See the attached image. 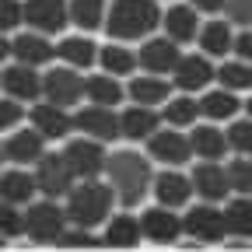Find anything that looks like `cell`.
<instances>
[{
  "label": "cell",
  "instance_id": "obj_37",
  "mask_svg": "<svg viewBox=\"0 0 252 252\" xmlns=\"http://www.w3.org/2000/svg\"><path fill=\"white\" fill-rule=\"evenodd\" d=\"M224 140H228V147H235L238 154H249V147H252V123H249V119L231 123V130L224 133Z\"/></svg>",
  "mask_w": 252,
  "mask_h": 252
},
{
  "label": "cell",
  "instance_id": "obj_4",
  "mask_svg": "<svg viewBox=\"0 0 252 252\" xmlns=\"http://www.w3.org/2000/svg\"><path fill=\"white\" fill-rule=\"evenodd\" d=\"M63 228H67V214H63V207H56L53 200H46V203H32L28 207L21 231L32 242H56L63 235Z\"/></svg>",
  "mask_w": 252,
  "mask_h": 252
},
{
  "label": "cell",
  "instance_id": "obj_24",
  "mask_svg": "<svg viewBox=\"0 0 252 252\" xmlns=\"http://www.w3.org/2000/svg\"><path fill=\"white\" fill-rule=\"evenodd\" d=\"M165 32H168V39H172V42H193V39H196V32H200V18H196V11L175 4L172 11H165Z\"/></svg>",
  "mask_w": 252,
  "mask_h": 252
},
{
  "label": "cell",
  "instance_id": "obj_15",
  "mask_svg": "<svg viewBox=\"0 0 252 252\" xmlns=\"http://www.w3.org/2000/svg\"><path fill=\"white\" fill-rule=\"evenodd\" d=\"M175 88L179 91H200L214 81V67H210V56H179L175 63Z\"/></svg>",
  "mask_w": 252,
  "mask_h": 252
},
{
  "label": "cell",
  "instance_id": "obj_21",
  "mask_svg": "<svg viewBox=\"0 0 252 252\" xmlns=\"http://www.w3.org/2000/svg\"><path fill=\"white\" fill-rule=\"evenodd\" d=\"M158 112L151 105H133L119 116V133H126V140H147L158 130Z\"/></svg>",
  "mask_w": 252,
  "mask_h": 252
},
{
  "label": "cell",
  "instance_id": "obj_22",
  "mask_svg": "<svg viewBox=\"0 0 252 252\" xmlns=\"http://www.w3.org/2000/svg\"><path fill=\"white\" fill-rule=\"evenodd\" d=\"M168 94H172V84L161 77V74H147V77H133L130 81V98L137 105H161L168 102Z\"/></svg>",
  "mask_w": 252,
  "mask_h": 252
},
{
  "label": "cell",
  "instance_id": "obj_19",
  "mask_svg": "<svg viewBox=\"0 0 252 252\" xmlns=\"http://www.w3.org/2000/svg\"><path fill=\"white\" fill-rule=\"evenodd\" d=\"M0 88H4L11 98H18V102H32V98H39V94H42V77L32 70L28 63H18V67L4 70Z\"/></svg>",
  "mask_w": 252,
  "mask_h": 252
},
{
  "label": "cell",
  "instance_id": "obj_3",
  "mask_svg": "<svg viewBox=\"0 0 252 252\" xmlns=\"http://www.w3.org/2000/svg\"><path fill=\"white\" fill-rule=\"evenodd\" d=\"M116 203L112 186L105 182H84L77 189H70V200L63 207L67 220H74L77 228H98L102 220H109V210Z\"/></svg>",
  "mask_w": 252,
  "mask_h": 252
},
{
  "label": "cell",
  "instance_id": "obj_29",
  "mask_svg": "<svg viewBox=\"0 0 252 252\" xmlns=\"http://www.w3.org/2000/svg\"><path fill=\"white\" fill-rule=\"evenodd\" d=\"M140 238H144V235H140V220L130 217V214L112 217L109 228H105V245H112V249H133Z\"/></svg>",
  "mask_w": 252,
  "mask_h": 252
},
{
  "label": "cell",
  "instance_id": "obj_9",
  "mask_svg": "<svg viewBox=\"0 0 252 252\" xmlns=\"http://www.w3.org/2000/svg\"><path fill=\"white\" fill-rule=\"evenodd\" d=\"M147 154L154 158V161L168 165V168H179V165H186L189 158H193L189 137H182L179 130H154L147 137Z\"/></svg>",
  "mask_w": 252,
  "mask_h": 252
},
{
  "label": "cell",
  "instance_id": "obj_45",
  "mask_svg": "<svg viewBox=\"0 0 252 252\" xmlns=\"http://www.w3.org/2000/svg\"><path fill=\"white\" fill-rule=\"evenodd\" d=\"M7 53H11V42H7L4 35H0V60H7Z\"/></svg>",
  "mask_w": 252,
  "mask_h": 252
},
{
  "label": "cell",
  "instance_id": "obj_28",
  "mask_svg": "<svg viewBox=\"0 0 252 252\" xmlns=\"http://www.w3.org/2000/svg\"><path fill=\"white\" fill-rule=\"evenodd\" d=\"M84 98H91V105H119L123 102V88L112 74H94L84 81Z\"/></svg>",
  "mask_w": 252,
  "mask_h": 252
},
{
  "label": "cell",
  "instance_id": "obj_10",
  "mask_svg": "<svg viewBox=\"0 0 252 252\" xmlns=\"http://www.w3.org/2000/svg\"><path fill=\"white\" fill-rule=\"evenodd\" d=\"M182 231L193 235L200 242H220L228 231H224V214L214 210V203H200L193 207L186 217H182Z\"/></svg>",
  "mask_w": 252,
  "mask_h": 252
},
{
  "label": "cell",
  "instance_id": "obj_42",
  "mask_svg": "<svg viewBox=\"0 0 252 252\" xmlns=\"http://www.w3.org/2000/svg\"><path fill=\"white\" fill-rule=\"evenodd\" d=\"M220 11H228V14H231V21H238V25H249L252 0H224V7H220Z\"/></svg>",
  "mask_w": 252,
  "mask_h": 252
},
{
  "label": "cell",
  "instance_id": "obj_26",
  "mask_svg": "<svg viewBox=\"0 0 252 252\" xmlns=\"http://www.w3.org/2000/svg\"><path fill=\"white\" fill-rule=\"evenodd\" d=\"M56 56H60L63 63H70V67L84 70V67H91V63L98 60V46H94L88 35H70V39H63V42H60Z\"/></svg>",
  "mask_w": 252,
  "mask_h": 252
},
{
  "label": "cell",
  "instance_id": "obj_20",
  "mask_svg": "<svg viewBox=\"0 0 252 252\" xmlns=\"http://www.w3.org/2000/svg\"><path fill=\"white\" fill-rule=\"evenodd\" d=\"M11 49H14L18 63H28V67H42V63H49L56 56V49L46 42L42 32H25V35H18L11 42Z\"/></svg>",
  "mask_w": 252,
  "mask_h": 252
},
{
  "label": "cell",
  "instance_id": "obj_44",
  "mask_svg": "<svg viewBox=\"0 0 252 252\" xmlns=\"http://www.w3.org/2000/svg\"><path fill=\"white\" fill-rule=\"evenodd\" d=\"M231 46H235V49H238V56L249 63V53H252V39H249V32H242L238 39H231Z\"/></svg>",
  "mask_w": 252,
  "mask_h": 252
},
{
  "label": "cell",
  "instance_id": "obj_8",
  "mask_svg": "<svg viewBox=\"0 0 252 252\" xmlns=\"http://www.w3.org/2000/svg\"><path fill=\"white\" fill-rule=\"evenodd\" d=\"M42 91L53 105H77L84 98V77L70 67H53L46 77H42Z\"/></svg>",
  "mask_w": 252,
  "mask_h": 252
},
{
  "label": "cell",
  "instance_id": "obj_1",
  "mask_svg": "<svg viewBox=\"0 0 252 252\" xmlns=\"http://www.w3.org/2000/svg\"><path fill=\"white\" fill-rule=\"evenodd\" d=\"M105 175H109V186L123 207H137L147 189H151V161L137 151H116L105 158Z\"/></svg>",
  "mask_w": 252,
  "mask_h": 252
},
{
  "label": "cell",
  "instance_id": "obj_46",
  "mask_svg": "<svg viewBox=\"0 0 252 252\" xmlns=\"http://www.w3.org/2000/svg\"><path fill=\"white\" fill-rule=\"evenodd\" d=\"M0 249H4V235H0Z\"/></svg>",
  "mask_w": 252,
  "mask_h": 252
},
{
  "label": "cell",
  "instance_id": "obj_11",
  "mask_svg": "<svg viewBox=\"0 0 252 252\" xmlns=\"http://www.w3.org/2000/svg\"><path fill=\"white\" fill-rule=\"evenodd\" d=\"M74 126H77V130H84V137L98 140V144L119 137V116H116L109 105H88V109H81L77 119H74Z\"/></svg>",
  "mask_w": 252,
  "mask_h": 252
},
{
  "label": "cell",
  "instance_id": "obj_16",
  "mask_svg": "<svg viewBox=\"0 0 252 252\" xmlns=\"http://www.w3.org/2000/svg\"><path fill=\"white\" fill-rule=\"evenodd\" d=\"M28 119H32V126H35L46 140H60V137H67V133L74 130V119L67 116V109H63V105H53V102L35 105V109L28 112Z\"/></svg>",
  "mask_w": 252,
  "mask_h": 252
},
{
  "label": "cell",
  "instance_id": "obj_23",
  "mask_svg": "<svg viewBox=\"0 0 252 252\" xmlns=\"http://www.w3.org/2000/svg\"><path fill=\"white\" fill-rule=\"evenodd\" d=\"M189 151L196 158H203V161H220V158L228 154V140H224L220 130H214V126H196L193 137H189Z\"/></svg>",
  "mask_w": 252,
  "mask_h": 252
},
{
  "label": "cell",
  "instance_id": "obj_35",
  "mask_svg": "<svg viewBox=\"0 0 252 252\" xmlns=\"http://www.w3.org/2000/svg\"><path fill=\"white\" fill-rule=\"evenodd\" d=\"M200 116V105L193 98H168V109H165V119L172 126H193Z\"/></svg>",
  "mask_w": 252,
  "mask_h": 252
},
{
  "label": "cell",
  "instance_id": "obj_36",
  "mask_svg": "<svg viewBox=\"0 0 252 252\" xmlns=\"http://www.w3.org/2000/svg\"><path fill=\"white\" fill-rule=\"evenodd\" d=\"M224 172H228L231 189H238V193H249V186H252V168H249V158H245V154L235 158V161H231Z\"/></svg>",
  "mask_w": 252,
  "mask_h": 252
},
{
  "label": "cell",
  "instance_id": "obj_38",
  "mask_svg": "<svg viewBox=\"0 0 252 252\" xmlns=\"http://www.w3.org/2000/svg\"><path fill=\"white\" fill-rule=\"evenodd\" d=\"M21 116H25V109H21V102L18 98H0V133H11L14 126L21 123Z\"/></svg>",
  "mask_w": 252,
  "mask_h": 252
},
{
  "label": "cell",
  "instance_id": "obj_47",
  "mask_svg": "<svg viewBox=\"0 0 252 252\" xmlns=\"http://www.w3.org/2000/svg\"><path fill=\"white\" fill-rule=\"evenodd\" d=\"M0 161H4V151H0Z\"/></svg>",
  "mask_w": 252,
  "mask_h": 252
},
{
  "label": "cell",
  "instance_id": "obj_25",
  "mask_svg": "<svg viewBox=\"0 0 252 252\" xmlns=\"http://www.w3.org/2000/svg\"><path fill=\"white\" fill-rule=\"evenodd\" d=\"M32 196H35V175H28L21 168H11L0 175V200H7V203H28Z\"/></svg>",
  "mask_w": 252,
  "mask_h": 252
},
{
  "label": "cell",
  "instance_id": "obj_30",
  "mask_svg": "<svg viewBox=\"0 0 252 252\" xmlns=\"http://www.w3.org/2000/svg\"><path fill=\"white\" fill-rule=\"evenodd\" d=\"M196 105H200V112H203L207 119H231V116H238L242 98H238L235 91L220 88V91H207L203 102H196Z\"/></svg>",
  "mask_w": 252,
  "mask_h": 252
},
{
  "label": "cell",
  "instance_id": "obj_14",
  "mask_svg": "<svg viewBox=\"0 0 252 252\" xmlns=\"http://www.w3.org/2000/svg\"><path fill=\"white\" fill-rule=\"evenodd\" d=\"M179 231H182V217H175V210L172 207H151L144 217H140V235L144 238H151V242H175L179 238Z\"/></svg>",
  "mask_w": 252,
  "mask_h": 252
},
{
  "label": "cell",
  "instance_id": "obj_5",
  "mask_svg": "<svg viewBox=\"0 0 252 252\" xmlns=\"http://www.w3.org/2000/svg\"><path fill=\"white\" fill-rule=\"evenodd\" d=\"M21 14L32 25V32H42V35H56L70 21L67 0H28V4H21Z\"/></svg>",
  "mask_w": 252,
  "mask_h": 252
},
{
  "label": "cell",
  "instance_id": "obj_39",
  "mask_svg": "<svg viewBox=\"0 0 252 252\" xmlns=\"http://www.w3.org/2000/svg\"><path fill=\"white\" fill-rule=\"evenodd\" d=\"M56 242L60 245H70V249H98V238L91 235V228H74V231L63 228V235Z\"/></svg>",
  "mask_w": 252,
  "mask_h": 252
},
{
  "label": "cell",
  "instance_id": "obj_13",
  "mask_svg": "<svg viewBox=\"0 0 252 252\" xmlns=\"http://www.w3.org/2000/svg\"><path fill=\"white\" fill-rule=\"evenodd\" d=\"M137 63L147 74H172L179 63V46L172 39H147L137 53Z\"/></svg>",
  "mask_w": 252,
  "mask_h": 252
},
{
  "label": "cell",
  "instance_id": "obj_7",
  "mask_svg": "<svg viewBox=\"0 0 252 252\" xmlns=\"http://www.w3.org/2000/svg\"><path fill=\"white\" fill-rule=\"evenodd\" d=\"M70 179H74V172L67 168L63 154H46V151L39 154V161H35V189H42L49 200L70 193Z\"/></svg>",
  "mask_w": 252,
  "mask_h": 252
},
{
  "label": "cell",
  "instance_id": "obj_27",
  "mask_svg": "<svg viewBox=\"0 0 252 252\" xmlns=\"http://www.w3.org/2000/svg\"><path fill=\"white\" fill-rule=\"evenodd\" d=\"M196 39H200V49L203 56H224L231 49V25L228 21H207L200 32H196Z\"/></svg>",
  "mask_w": 252,
  "mask_h": 252
},
{
  "label": "cell",
  "instance_id": "obj_18",
  "mask_svg": "<svg viewBox=\"0 0 252 252\" xmlns=\"http://www.w3.org/2000/svg\"><path fill=\"white\" fill-rule=\"evenodd\" d=\"M42 144H46V137L39 130H11V137L0 144V151H4V158H11L14 165H32V161H39Z\"/></svg>",
  "mask_w": 252,
  "mask_h": 252
},
{
  "label": "cell",
  "instance_id": "obj_12",
  "mask_svg": "<svg viewBox=\"0 0 252 252\" xmlns=\"http://www.w3.org/2000/svg\"><path fill=\"white\" fill-rule=\"evenodd\" d=\"M193 193H200L203 203H220L228 193H231V182H228V172L220 168L217 161H200L193 168Z\"/></svg>",
  "mask_w": 252,
  "mask_h": 252
},
{
  "label": "cell",
  "instance_id": "obj_34",
  "mask_svg": "<svg viewBox=\"0 0 252 252\" xmlns=\"http://www.w3.org/2000/svg\"><path fill=\"white\" fill-rule=\"evenodd\" d=\"M214 77H220V84H224L228 91H245L252 84V74H249V63H224L220 70H214Z\"/></svg>",
  "mask_w": 252,
  "mask_h": 252
},
{
  "label": "cell",
  "instance_id": "obj_31",
  "mask_svg": "<svg viewBox=\"0 0 252 252\" xmlns=\"http://www.w3.org/2000/svg\"><path fill=\"white\" fill-rule=\"evenodd\" d=\"M67 14L77 28L84 32H94L105 25V0H70L67 4Z\"/></svg>",
  "mask_w": 252,
  "mask_h": 252
},
{
  "label": "cell",
  "instance_id": "obj_17",
  "mask_svg": "<svg viewBox=\"0 0 252 252\" xmlns=\"http://www.w3.org/2000/svg\"><path fill=\"white\" fill-rule=\"evenodd\" d=\"M151 189H154V196H158L161 207H182V203H189V196H193V182H189L182 172H175V168L154 175Z\"/></svg>",
  "mask_w": 252,
  "mask_h": 252
},
{
  "label": "cell",
  "instance_id": "obj_41",
  "mask_svg": "<svg viewBox=\"0 0 252 252\" xmlns=\"http://www.w3.org/2000/svg\"><path fill=\"white\" fill-rule=\"evenodd\" d=\"M21 21H25V14H21L18 0H0V35H4V32H14Z\"/></svg>",
  "mask_w": 252,
  "mask_h": 252
},
{
  "label": "cell",
  "instance_id": "obj_43",
  "mask_svg": "<svg viewBox=\"0 0 252 252\" xmlns=\"http://www.w3.org/2000/svg\"><path fill=\"white\" fill-rule=\"evenodd\" d=\"M189 7L193 11H203V14H217L224 7V0H189Z\"/></svg>",
  "mask_w": 252,
  "mask_h": 252
},
{
  "label": "cell",
  "instance_id": "obj_6",
  "mask_svg": "<svg viewBox=\"0 0 252 252\" xmlns=\"http://www.w3.org/2000/svg\"><path fill=\"white\" fill-rule=\"evenodd\" d=\"M60 154H63V161H67V168H70L74 175H81V179H94V175L102 172V165H105V151H102V144L91 140V137L70 140Z\"/></svg>",
  "mask_w": 252,
  "mask_h": 252
},
{
  "label": "cell",
  "instance_id": "obj_40",
  "mask_svg": "<svg viewBox=\"0 0 252 252\" xmlns=\"http://www.w3.org/2000/svg\"><path fill=\"white\" fill-rule=\"evenodd\" d=\"M25 228V217L14 210V203L0 200V235H18Z\"/></svg>",
  "mask_w": 252,
  "mask_h": 252
},
{
  "label": "cell",
  "instance_id": "obj_2",
  "mask_svg": "<svg viewBox=\"0 0 252 252\" xmlns=\"http://www.w3.org/2000/svg\"><path fill=\"white\" fill-rule=\"evenodd\" d=\"M158 21V0H116L112 7H105V28L112 39H147Z\"/></svg>",
  "mask_w": 252,
  "mask_h": 252
},
{
  "label": "cell",
  "instance_id": "obj_33",
  "mask_svg": "<svg viewBox=\"0 0 252 252\" xmlns=\"http://www.w3.org/2000/svg\"><path fill=\"white\" fill-rule=\"evenodd\" d=\"M220 214H224V231L249 238V200H245V193H242V200L228 203V210H220Z\"/></svg>",
  "mask_w": 252,
  "mask_h": 252
},
{
  "label": "cell",
  "instance_id": "obj_32",
  "mask_svg": "<svg viewBox=\"0 0 252 252\" xmlns=\"http://www.w3.org/2000/svg\"><path fill=\"white\" fill-rule=\"evenodd\" d=\"M98 60H102L105 74H112V77H126V74H133V67H137V53H130L126 46H105L98 53Z\"/></svg>",
  "mask_w": 252,
  "mask_h": 252
}]
</instances>
